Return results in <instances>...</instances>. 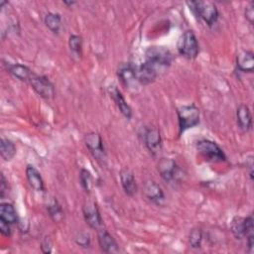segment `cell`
<instances>
[{"label":"cell","mask_w":254,"mask_h":254,"mask_svg":"<svg viewBox=\"0 0 254 254\" xmlns=\"http://www.w3.org/2000/svg\"><path fill=\"white\" fill-rule=\"evenodd\" d=\"M26 177H27L29 185L36 191H44L45 190V186H44V181L42 179V176L34 166H32V165L27 166Z\"/></svg>","instance_id":"19"},{"label":"cell","mask_w":254,"mask_h":254,"mask_svg":"<svg viewBox=\"0 0 254 254\" xmlns=\"http://www.w3.org/2000/svg\"><path fill=\"white\" fill-rule=\"evenodd\" d=\"M158 171L162 179L167 183L176 181L179 177L180 169L177 163L170 158H162L158 163Z\"/></svg>","instance_id":"11"},{"label":"cell","mask_w":254,"mask_h":254,"mask_svg":"<svg viewBox=\"0 0 254 254\" xmlns=\"http://www.w3.org/2000/svg\"><path fill=\"white\" fill-rule=\"evenodd\" d=\"M136 65H133L131 63L121 64L117 69V75L121 82L126 87H131L138 82L136 75Z\"/></svg>","instance_id":"14"},{"label":"cell","mask_w":254,"mask_h":254,"mask_svg":"<svg viewBox=\"0 0 254 254\" xmlns=\"http://www.w3.org/2000/svg\"><path fill=\"white\" fill-rule=\"evenodd\" d=\"M145 196L153 203L162 205L165 202V194L162 188L153 180H147L143 185Z\"/></svg>","instance_id":"13"},{"label":"cell","mask_w":254,"mask_h":254,"mask_svg":"<svg viewBox=\"0 0 254 254\" xmlns=\"http://www.w3.org/2000/svg\"><path fill=\"white\" fill-rule=\"evenodd\" d=\"M68 47L72 54L77 57L81 56L82 52V39L78 35H70L68 38Z\"/></svg>","instance_id":"26"},{"label":"cell","mask_w":254,"mask_h":254,"mask_svg":"<svg viewBox=\"0 0 254 254\" xmlns=\"http://www.w3.org/2000/svg\"><path fill=\"white\" fill-rule=\"evenodd\" d=\"M146 61L156 64L158 67L169 66L173 61L171 51L165 47L153 46L149 47L145 52Z\"/></svg>","instance_id":"5"},{"label":"cell","mask_w":254,"mask_h":254,"mask_svg":"<svg viewBox=\"0 0 254 254\" xmlns=\"http://www.w3.org/2000/svg\"><path fill=\"white\" fill-rule=\"evenodd\" d=\"M79 182H80V185H81L82 189L84 190V191L89 193L91 190L92 182H93L90 172L85 169H81L80 173H79Z\"/></svg>","instance_id":"27"},{"label":"cell","mask_w":254,"mask_h":254,"mask_svg":"<svg viewBox=\"0 0 254 254\" xmlns=\"http://www.w3.org/2000/svg\"><path fill=\"white\" fill-rule=\"evenodd\" d=\"M30 84L34 90L43 98L51 99L55 96V87L51 80L46 75H39L32 73L30 79Z\"/></svg>","instance_id":"7"},{"label":"cell","mask_w":254,"mask_h":254,"mask_svg":"<svg viewBox=\"0 0 254 254\" xmlns=\"http://www.w3.org/2000/svg\"><path fill=\"white\" fill-rule=\"evenodd\" d=\"M159 68L156 64L145 61L139 66L136 67V75L139 83L143 85H148L152 83L159 74Z\"/></svg>","instance_id":"9"},{"label":"cell","mask_w":254,"mask_h":254,"mask_svg":"<svg viewBox=\"0 0 254 254\" xmlns=\"http://www.w3.org/2000/svg\"><path fill=\"white\" fill-rule=\"evenodd\" d=\"M41 249L43 253H51L52 252V242L50 237H45L41 244Z\"/></svg>","instance_id":"31"},{"label":"cell","mask_w":254,"mask_h":254,"mask_svg":"<svg viewBox=\"0 0 254 254\" xmlns=\"http://www.w3.org/2000/svg\"><path fill=\"white\" fill-rule=\"evenodd\" d=\"M178 52L181 56L188 60H194L199 52L198 43L192 31L188 30L184 32L178 40Z\"/></svg>","instance_id":"3"},{"label":"cell","mask_w":254,"mask_h":254,"mask_svg":"<svg viewBox=\"0 0 254 254\" xmlns=\"http://www.w3.org/2000/svg\"><path fill=\"white\" fill-rule=\"evenodd\" d=\"M8 190V185H7V181L4 177L3 174H1V180H0V197L4 198L6 192Z\"/></svg>","instance_id":"32"},{"label":"cell","mask_w":254,"mask_h":254,"mask_svg":"<svg viewBox=\"0 0 254 254\" xmlns=\"http://www.w3.org/2000/svg\"><path fill=\"white\" fill-rule=\"evenodd\" d=\"M119 176H120V182H121L123 190L127 195L133 196L137 191V184H136V180L133 173L129 169L124 168L120 171Z\"/></svg>","instance_id":"16"},{"label":"cell","mask_w":254,"mask_h":254,"mask_svg":"<svg viewBox=\"0 0 254 254\" xmlns=\"http://www.w3.org/2000/svg\"><path fill=\"white\" fill-rule=\"evenodd\" d=\"M236 65L239 70L252 72L254 68V58L251 51H242L237 55Z\"/></svg>","instance_id":"20"},{"label":"cell","mask_w":254,"mask_h":254,"mask_svg":"<svg viewBox=\"0 0 254 254\" xmlns=\"http://www.w3.org/2000/svg\"><path fill=\"white\" fill-rule=\"evenodd\" d=\"M109 93H110V96L113 98L114 102L116 103L118 109L122 113V115L125 118H127V119H131V117H132V109L129 106V104L126 102V100L123 97L121 91L116 86L113 85V86L109 87Z\"/></svg>","instance_id":"17"},{"label":"cell","mask_w":254,"mask_h":254,"mask_svg":"<svg viewBox=\"0 0 254 254\" xmlns=\"http://www.w3.org/2000/svg\"><path fill=\"white\" fill-rule=\"evenodd\" d=\"M196 150L208 161L222 162L226 160V156L222 149L209 139H199L195 143Z\"/></svg>","instance_id":"4"},{"label":"cell","mask_w":254,"mask_h":254,"mask_svg":"<svg viewBox=\"0 0 254 254\" xmlns=\"http://www.w3.org/2000/svg\"><path fill=\"white\" fill-rule=\"evenodd\" d=\"M47 210L49 212V215L55 222H61L64 218V210L62 208V205L59 203V201L56 198H53L48 206Z\"/></svg>","instance_id":"25"},{"label":"cell","mask_w":254,"mask_h":254,"mask_svg":"<svg viewBox=\"0 0 254 254\" xmlns=\"http://www.w3.org/2000/svg\"><path fill=\"white\" fill-rule=\"evenodd\" d=\"M253 217L251 215L247 217L241 216H234L231 224L230 230L236 239H243L246 236L253 234Z\"/></svg>","instance_id":"8"},{"label":"cell","mask_w":254,"mask_h":254,"mask_svg":"<svg viewBox=\"0 0 254 254\" xmlns=\"http://www.w3.org/2000/svg\"><path fill=\"white\" fill-rule=\"evenodd\" d=\"M11 224L3 221V220H0V231L1 233L4 235V236H10L11 235V227H10Z\"/></svg>","instance_id":"33"},{"label":"cell","mask_w":254,"mask_h":254,"mask_svg":"<svg viewBox=\"0 0 254 254\" xmlns=\"http://www.w3.org/2000/svg\"><path fill=\"white\" fill-rule=\"evenodd\" d=\"M202 241V232L199 228H194L190 233V244L192 248H199Z\"/></svg>","instance_id":"28"},{"label":"cell","mask_w":254,"mask_h":254,"mask_svg":"<svg viewBox=\"0 0 254 254\" xmlns=\"http://www.w3.org/2000/svg\"><path fill=\"white\" fill-rule=\"evenodd\" d=\"M97 241L101 250L105 253H118L119 246L113 236L102 227L97 230Z\"/></svg>","instance_id":"15"},{"label":"cell","mask_w":254,"mask_h":254,"mask_svg":"<svg viewBox=\"0 0 254 254\" xmlns=\"http://www.w3.org/2000/svg\"><path fill=\"white\" fill-rule=\"evenodd\" d=\"M64 4H66V5H72V4H74L75 2L74 1H71V2H67V1H64Z\"/></svg>","instance_id":"35"},{"label":"cell","mask_w":254,"mask_h":254,"mask_svg":"<svg viewBox=\"0 0 254 254\" xmlns=\"http://www.w3.org/2000/svg\"><path fill=\"white\" fill-rule=\"evenodd\" d=\"M180 134L199 123V109L194 105H183L177 108Z\"/></svg>","instance_id":"2"},{"label":"cell","mask_w":254,"mask_h":254,"mask_svg":"<svg viewBox=\"0 0 254 254\" xmlns=\"http://www.w3.org/2000/svg\"><path fill=\"white\" fill-rule=\"evenodd\" d=\"M44 22L46 24V26L55 34H58L61 26H62V18L61 15L58 13H53V12H49L48 14H46L45 18H44Z\"/></svg>","instance_id":"24"},{"label":"cell","mask_w":254,"mask_h":254,"mask_svg":"<svg viewBox=\"0 0 254 254\" xmlns=\"http://www.w3.org/2000/svg\"><path fill=\"white\" fill-rule=\"evenodd\" d=\"M0 220L9 224H15L18 222L17 211L13 204L9 202H2L0 204Z\"/></svg>","instance_id":"22"},{"label":"cell","mask_w":254,"mask_h":254,"mask_svg":"<svg viewBox=\"0 0 254 254\" xmlns=\"http://www.w3.org/2000/svg\"><path fill=\"white\" fill-rule=\"evenodd\" d=\"M84 143L91 155L101 164L106 161V152L101 136L96 132H89L84 136Z\"/></svg>","instance_id":"6"},{"label":"cell","mask_w":254,"mask_h":254,"mask_svg":"<svg viewBox=\"0 0 254 254\" xmlns=\"http://www.w3.org/2000/svg\"><path fill=\"white\" fill-rule=\"evenodd\" d=\"M0 153H1V157L5 161L12 160L16 154L15 144L11 140L2 137L1 143H0Z\"/></svg>","instance_id":"23"},{"label":"cell","mask_w":254,"mask_h":254,"mask_svg":"<svg viewBox=\"0 0 254 254\" xmlns=\"http://www.w3.org/2000/svg\"><path fill=\"white\" fill-rule=\"evenodd\" d=\"M247 238V245H248V252L252 253L253 248H254V234H250L246 236Z\"/></svg>","instance_id":"34"},{"label":"cell","mask_w":254,"mask_h":254,"mask_svg":"<svg viewBox=\"0 0 254 254\" xmlns=\"http://www.w3.org/2000/svg\"><path fill=\"white\" fill-rule=\"evenodd\" d=\"M75 242L77 245L83 248H87L90 246V236L85 232H80L75 237Z\"/></svg>","instance_id":"29"},{"label":"cell","mask_w":254,"mask_h":254,"mask_svg":"<svg viewBox=\"0 0 254 254\" xmlns=\"http://www.w3.org/2000/svg\"><path fill=\"white\" fill-rule=\"evenodd\" d=\"M245 17L250 24H253L254 21V2H249L245 7Z\"/></svg>","instance_id":"30"},{"label":"cell","mask_w":254,"mask_h":254,"mask_svg":"<svg viewBox=\"0 0 254 254\" xmlns=\"http://www.w3.org/2000/svg\"><path fill=\"white\" fill-rule=\"evenodd\" d=\"M7 66V70L13 74L15 77H17L18 79L20 80H23V81H29L31 75H32V71L31 69L24 65V64H6Z\"/></svg>","instance_id":"21"},{"label":"cell","mask_w":254,"mask_h":254,"mask_svg":"<svg viewBox=\"0 0 254 254\" xmlns=\"http://www.w3.org/2000/svg\"><path fill=\"white\" fill-rule=\"evenodd\" d=\"M190 10L207 26L211 27L218 19V10L214 3L209 1H189Z\"/></svg>","instance_id":"1"},{"label":"cell","mask_w":254,"mask_h":254,"mask_svg":"<svg viewBox=\"0 0 254 254\" xmlns=\"http://www.w3.org/2000/svg\"><path fill=\"white\" fill-rule=\"evenodd\" d=\"M236 118L239 128L248 132L252 128V115L249 107L246 104H240L236 110Z\"/></svg>","instance_id":"18"},{"label":"cell","mask_w":254,"mask_h":254,"mask_svg":"<svg viewBox=\"0 0 254 254\" xmlns=\"http://www.w3.org/2000/svg\"><path fill=\"white\" fill-rule=\"evenodd\" d=\"M145 146L152 155H157L162 149V138L156 127H147L143 134Z\"/></svg>","instance_id":"12"},{"label":"cell","mask_w":254,"mask_h":254,"mask_svg":"<svg viewBox=\"0 0 254 254\" xmlns=\"http://www.w3.org/2000/svg\"><path fill=\"white\" fill-rule=\"evenodd\" d=\"M82 213L85 222L93 229H100L102 227V217L97 204L93 201H87L82 206Z\"/></svg>","instance_id":"10"}]
</instances>
